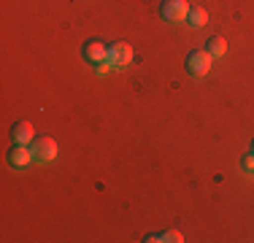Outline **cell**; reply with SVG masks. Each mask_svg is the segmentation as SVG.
<instances>
[{
  "mask_svg": "<svg viewBox=\"0 0 254 243\" xmlns=\"http://www.w3.org/2000/svg\"><path fill=\"white\" fill-rule=\"evenodd\" d=\"M81 54H84V60H87V62L100 65V62H106V60H108V46L103 44L100 38H89L87 44H84Z\"/></svg>",
  "mask_w": 254,
  "mask_h": 243,
  "instance_id": "5b68a950",
  "label": "cell"
},
{
  "mask_svg": "<svg viewBox=\"0 0 254 243\" xmlns=\"http://www.w3.org/2000/svg\"><path fill=\"white\" fill-rule=\"evenodd\" d=\"M211 54L205 52V49H195V52L187 54V73L190 76H205V73L211 70Z\"/></svg>",
  "mask_w": 254,
  "mask_h": 243,
  "instance_id": "6da1fadb",
  "label": "cell"
},
{
  "mask_svg": "<svg viewBox=\"0 0 254 243\" xmlns=\"http://www.w3.org/2000/svg\"><path fill=\"white\" fill-rule=\"evenodd\" d=\"M114 68V65L111 62H108V60H106V62H100V65H95V73H98V76H106V73L108 70H111Z\"/></svg>",
  "mask_w": 254,
  "mask_h": 243,
  "instance_id": "8fae6325",
  "label": "cell"
},
{
  "mask_svg": "<svg viewBox=\"0 0 254 243\" xmlns=\"http://www.w3.org/2000/svg\"><path fill=\"white\" fill-rule=\"evenodd\" d=\"M252 151H254V143H252Z\"/></svg>",
  "mask_w": 254,
  "mask_h": 243,
  "instance_id": "4fadbf2b",
  "label": "cell"
},
{
  "mask_svg": "<svg viewBox=\"0 0 254 243\" xmlns=\"http://www.w3.org/2000/svg\"><path fill=\"white\" fill-rule=\"evenodd\" d=\"M244 168L246 170H254V151H249V154L244 157Z\"/></svg>",
  "mask_w": 254,
  "mask_h": 243,
  "instance_id": "7c38bea8",
  "label": "cell"
},
{
  "mask_svg": "<svg viewBox=\"0 0 254 243\" xmlns=\"http://www.w3.org/2000/svg\"><path fill=\"white\" fill-rule=\"evenodd\" d=\"M205 52H208L211 57H225L227 54V41L222 38V35H211V38L205 41Z\"/></svg>",
  "mask_w": 254,
  "mask_h": 243,
  "instance_id": "ba28073f",
  "label": "cell"
},
{
  "mask_svg": "<svg viewBox=\"0 0 254 243\" xmlns=\"http://www.w3.org/2000/svg\"><path fill=\"white\" fill-rule=\"evenodd\" d=\"M190 14V3L187 0H162L160 5V16L165 22H184Z\"/></svg>",
  "mask_w": 254,
  "mask_h": 243,
  "instance_id": "7a4b0ae2",
  "label": "cell"
},
{
  "mask_svg": "<svg viewBox=\"0 0 254 243\" xmlns=\"http://www.w3.org/2000/svg\"><path fill=\"white\" fill-rule=\"evenodd\" d=\"M187 19H190L192 27H203V24L208 22V11H205L203 5H190V14H187Z\"/></svg>",
  "mask_w": 254,
  "mask_h": 243,
  "instance_id": "30bf717a",
  "label": "cell"
},
{
  "mask_svg": "<svg viewBox=\"0 0 254 243\" xmlns=\"http://www.w3.org/2000/svg\"><path fill=\"white\" fill-rule=\"evenodd\" d=\"M30 149H33V157L38 162H52L54 157H57V141L49 135H38L33 143H30Z\"/></svg>",
  "mask_w": 254,
  "mask_h": 243,
  "instance_id": "3957f363",
  "label": "cell"
},
{
  "mask_svg": "<svg viewBox=\"0 0 254 243\" xmlns=\"http://www.w3.org/2000/svg\"><path fill=\"white\" fill-rule=\"evenodd\" d=\"M33 160H35L33 149H27V146H22V143L11 146V151H8V165L11 168H27Z\"/></svg>",
  "mask_w": 254,
  "mask_h": 243,
  "instance_id": "8992f818",
  "label": "cell"
},
{
  "mask_svg": "<svg viewBox=\"0 0 254 243\" xmlns=\"http://www.w3.org/2000/svg\"><path fill=\"white\" fill-rule=\"evenodd\" d=\"M143 241H146V243H157V241H165V243H181L184 238H181L179 230H165V233H152V235H146Z\"/></svg>",
  "mask_w": 254,
  "mask_h": 243,
  "instance_id": "9c48e42d",
  "label": "cell"
},
{
  "mask_svg": "<svg viewBox=\"0 0 254 243\" xmlns=\"http://www.w3.org/2000/svg\"><path fill=\"white\" fill-rule=\"evenodd\" d=\"M108 62L114 68H125V65L132 62V46L127 41H117V44L108 46Z\"/></svg>",
  "mask_w": 254,
  "mask_h": 243,
  "instance_id": "277c9868",
  "label": "cell"
},
{
  "mask_svg": "<svg viewBox=\"0 0 254 243\" xmlns=\"http://www.w3.org/2000/svg\"><path fill=\"white\" fill-rule=\"evenodd\" d=\"M11 138H14V143H22V146L33 143V141H35L33 124H30L27 119H19V122H14V127H11Z\"/></svg>",
  "mask_w": 254,
  "mask_h": 243,
  "instance_id": "52a82bcc",
  "label": "cell"
}]
</instances>
